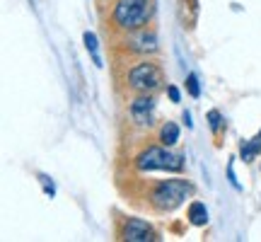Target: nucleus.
<instances>
[{"instance_id": "obj_1", "label": "nucleus", "mask_w": 261, "mask_h": 242, "mask_svg": "<svg viewBox=\"0 0 261 242\" xmlns=\"http://www.w3.org/2000/svg\"><path fill=\"white\" fill-rule=\"evenodd\" d=\"M152 12H155V0H119L114 8V22L126 32H136L143 25H148Z\"/></svg>"}, {"instance_id": "obj_2", "label": "nucleus", "mask_w": 261, "mask_h": 242, "mask_svg": "<svg viewBox=\"0 0 261 242\" xmlns=\"http://www.w3.org/2000/svg\"><path fill=\"white\" fill-rule=\"evenodd\" d=\"M189 194H191V184H189L187 179H165V182H160L152 189L150 201H152V206L158 211L167 213V211H174L177 206L184 204V199Z\"/></svg>"}, {"instance_id": "obj_3", "label": "nucleus", "mask_w": 261, "mask_h": 242, "mask_svg": "<svg viewBox=\"0 0 261 242\" xmlns=\"http://www.w3.org/2000/svg\"><path fill=\"white\" fill-rule=\"evenodd\" d=\"M136 167L140 172H152V170H162V172H181L184 170V160L181 155L169 153L167 148H148L136 158Z\"/></svg>"}, {"instance_id": "obj_4", "label": "nucleus", "mask_w": 261, "mask_h": 242, "mask_svg": "<svg viewBox=\"0 0 261 242\" xmlns=\"http://www.w3.org/2000/svg\"><path fill=\"white\" fill-rule=\"evenodd\" d=\"M128 85L138 92H152L162 85V68L158 63H152V61L138 63L128 73Z\"/></svg>"}, {"instance_id": "obj_5", "label": "nucleus", "mask_w": 261, "mask_h": 242, "mask_svg": "<svg viewBox=\"0 0 261 242\" xmlns=\"http://www.w3.org/2000/svg\"><path fill=\"white\" fill-rule=\"evenodd\" d=\"M123 240L128 242H155L158 240V233L152 230V225L143 218H128L126 225H123Z\"/></svg>"}, {"instance_id": "obj_6", "label": "nucleus", "mask_w": 261, "mask_h": 242, "mask_svg": "<svg viewBox=\"0 0 261 242\" xmlns=\"http://www.w3.org/2000/svg\"><path fill=\"white\" fill-rule=\"evenodd\" d=\"M130 116L140 126H150L152 116H155V97H150L148 92H143L130 102Z\"/></svg>"}, {"instance_id": "obj_7", "label": "nucleus", "mask_w": 261, "mask_h": 242, "mask_svg": "<svg viewBox=\"0 0 261 242\" xmlns=\"http://www.w3.org/2000/svg\"><path fill=\"white\" fill-rule=\"evenodd\" d=\"M126 44H128V49L136 51V54H155V51H158V34L140 27L126 39Z\"/></svg>"}, {"instance_id": "obj_8", "label": "nucleus", "mask_w": 261, "mask_h": 242, "mask_svg": "<svg viewBox=\"0 0 261 242\" xmlns=\"http://www.w3.org/2000/svg\"><path fill=\"white\" fill-rule=\"evenodd\" d=\"M160 140H162V146H174L179 140V126L174 121H165L162 124V129H160Z\"/></svg>"}, {"instance_id": "obj_9", "label": "nucleus", "mask_w": 261, "mask_h": 242, "mask_svg": "<svg viewBox=\"0 0 261 242\" xmlns=\"http://www.w3.org/2000/svg\"><path fill=\"white\" fill-rule=\"evenodd\" d=\"M189 223L191 225H205L208 223V208L201 201H194L189 206Z\"/></svg>"}, {"instance_id": "obj_10", "label": "nucleus", "mask_w": 261, "mask_h": 242, "mask_svg": "<svg viewBox=\"0 0 261 242\" xmlns=\"http://www.w3.org/2000/svg\"><path fill=\"white\" fill-rule=\"evenodd\" d=\"M242 160L244 162H252L256 155L261 153V136H256V138H252V140H244L242 143Z\"/></svg>"}, {"instance_id": "obj_11", "label": "nucleus", "mask_w": 261, "mask_h": 242, "mask_svg": "<svg viewBox=\"0 0 261 242\" xmlns=\"http://www.w3.org/2000/svg\"><path fill=\"white\" fill-rule=\"evenodd\" d=\"M85 46H87V51L92 54L94 65H102V58H99V44H97V34H92V32H85Z\"/></svg>"}, {"instance_id": "obj_12", "label": "nucleus", "mask_w": 261, "mask_h": 242, "mask_svg": "<svg viewBox=\"0 0 261 242\" xmlns=\"http://www.w3.org/2000/svg\"><path fill=\"white\" fill-rule=\"evenodd\" d=\"M205 119H208V126H211V129H213L215 133L220 131V126H223V116H220V112H218V109H211Z\"/></svg>"}, {"instance_id": "obj_13", "label": "nucleus", "mask_w": 261, "mask_h": 242, "mask_svg": "<svg viewBox=\"0 0 261 242\" xmlns=\"http://www.w3.org/2000/svg\"><path fill=\"white\" fill-rule=\"evenodd\" d=\"M187 90L191 97H201V87H198V78H196L194 73L187 75Z\"/></svg>"}, {"instance_id": "obj_14", "label": "nucleus", "mask_w": 261, "mask_h": 242, "mask_svg": "<svg viewBox=\"0 0 261 242\" xmlns=\"http://www.w3.org/2000/svg\"><path fill=\"white\" fill-rule=\"evenodd\" d=\"M167 94H169V100H172V102H179V100H181V94H179V90L174 87V85H169L167 87Z\"/></svg>"}, {"instance_id": "obj_15", "label": "nucleus", "mask_w": 261, "mask_h": 242, "mask_svg": "<svg viewBox=\"0 0 261 242\" xmlns=\"http://www.w3.org/2000/svg\"><path fill=\"white\" fill-rule=\"evenodd\" d=\"M184 121H187V126H189V129L194 126V124H191V114H189V112H184Z\"/></svg>"}, {"instance_id": "obj_16", "label": "nucleus", "mask_w": 261, "mask_h": 242, "mask_svg": "<svg viewBox=\"0 0 261 242\" xmlns=\"http://www.w3.org/2000/svg\"><path fill=\"white\" fill-rule=\"evenodd\" d=\"M259 136H261V133H259Z\"/></svg>"}]
</instances>
